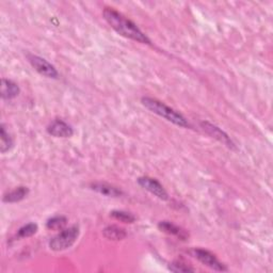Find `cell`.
I'll return each mask as SVG.
<instances>
[{"label":"cell","mask_w":273,"mask_h":273,"mask_svg":"<svg viewBox=\"0 0 273 273\" xmlns=\"http://www.w3.org/2000/svg\"><path fill=\"white\" fill-rule=\"evenodd\" d=\"M102 15L106 22L111 26V28L120 35L131 38V40L141 44H151L150 38L145 35V33L141 31V29L133 20L127 18L113 8H105Z\"/></svg>","instance_id":"cell-1"},{"label":"cell","mask_w":273,"mask_h":273,"mask_svg":"<svg viewBox=\"0 0 273 273\" xmlns=\"http://www.w3.org/2000/svg\"><path fill=\"white\" fill-rule=\"evenodd\" d=\"M141 102L148 110L161 116V118H163L167 122H170L176 126L183 127V128L190 127L189 122L187 121V119L183 114L177 112L173 108L166 106L164 102L156 98H153V97H142Z\"/></svg>","instance_id":"cell-2"},{"label":"cell","mask_w":273,"mask_h":273,"mask_svg":"<svg viewBox=\"0 0 273 273\" xmlns=\"http://www.w3.org/2000/svg\"><path fill=\"white\" fill-rule=\"evenodd\" d=\"M79 235L80 228L78 225H73L69 228H64L58 235L49 240V249L55 252L68 250L75 244Z\"/></svg>","instance_id":"cell-3"},{"label":"cell","mask_w":273,"mask_h":273,"mask_svg":"<svg viewBox=\"0 0 273 273\" xmlns=\"http://www.w3.org/2000/svg\"><path fill=\"white\" fill-rule=\"evenodd\" d=\"M190 253L194 258L198 259L201 264H203L204 266L208 268H211L212 270L219 271V272H223V271L228 270L226 265L221 263L218 259V257L211 251L204 250V249H193Z\"/></svg>","instance_id":"cell-4"},{"label":"cell","mask_w":273,"mask_h":273,"mask_svg":"<svg viewBox=\"0 0 273 273\" xmlns=\"http://www.w3.org/2000/svg\"><path fill=\"white\" fill-rule=\"evenodd\" d=\"M27 58L31 67L40 75L46 78H50V79H58L59 78V72L57 71V69L44 58L32 54L27 55Z\"/></svg>","instance_id":"cell-5"},{"label":"cell","mask_w":273,"mask_h":273,"mask_svg":"<svg viewBox=\"0 0 273 273\" xmlns=\"http://www.w3.org/2000/svg\"><path fill=\"white\" fill-rule=\"evenodd\" d=\"M201 127L203 128V131L207 135H209L211 137H213L214 139H216L220 143H222L223 145H225L229 150H233V151L236 150V144L230 139V137L224 131H222V129H221L220 127H218L217 125H215L211 122L204 121L201 123Z\"/></svg>","instance_id":"cell-6"},{"label":"cell","mask_w":273,"mask_h":273,"mask_svg":"<svg viewBox=\"0 0 273 273\" xmlns=\"http://www.w3.org/2000/svg\"><path fill=\"white\" fill-rule=\"evenodd\" d=\"M138 184L144 190L151 192L155 197H157L161 201H167L169 194L163 186L157 179L152 178L150 176H142L138 178Z\"/></svg>","instance_id":"cell-7"},{"label":"cell","mask_w":273,"mask_h":273,"mask_svg":"<svg viewBox=\"0 0 273 273\" xmlns=\"http://www.w3.org/2000/svg\"><path fill=\"white\" fill-rule=\"evenodd\" d=\"M47 133L55 138H71L74 135V129L63 120H55L47 127Z\"/></svg>","instance_id":"cell-8"},{"label":"cell","mask_w":273,"mask_h":273,"mask_svg":"<svg viewBox=\"0 0 273 273\" xmlns=\"http://www.w3.org/2000/svg\"><path fill=\"white\" fill-rule=\"evenodd\" d=\"M158 228L161 232L169 234V235L175 236L181 240H186L189 236L188 233L184 228L179 227L178 225L170 222V221H160L159 224H158Z\"/></svg>","instance_id":"cell-9"},{"label":"cell","mask_w":273,"mask_h":273,"mask_svg":"<svg viewBox=\"0 0 273 273\" xmlns=\"http://www.w3.org/2000/svg\"><path fill=\"white\" fill-rule=\"evenodd\" d=\"M90 188L102 194V196L110 198H119L123 194V192L118 187H114L107 183H93L90 185Z\"/></svg>","instance_id":"cell-10"},{"label":"cell","mask_w":273,"mask_h":273,"mask_svg":"<svg viewBox=\"0 0 273 273\" xmlns=\"http://www.w3.org/2000/svg\"><path fill=\"white\" fill-rule=\"evenodd\" d=\"M20 93V89L14 81L3 78L2 80V97L3 99L10 100L18 96Z\"/></svg>","instance_id":"cell-11"},{"label":"cell","mask_w":273,"mask_h":273,"mask_svg":"<svg viewBox=\"0 0 273 273\" xmlns=\"http://www.w3.org/2000/svg\"><path fill=\"white\" fill-rule=\"evenodd\" d=\"M28 194H29V189L27 187L20 186L15 188L14 190L6 193L3 198V201L4 203H17L23 201Z\"/></svg>","instance_id":"cell-12"},{"label":"cell","mask_w":273,"mask_h":273,"mask_svg":"<svg viewBox=\"0 0 273 273\" xmlns=\"http://www.w3.org/2000/svg\"><path fill=\"white\" fill-rule=\"evenodd\" d=\"M13 146H14V141H13V138L7 131L6 125L2 124V126H0V152H2V154H6L10 152Z\"/></svg>","instance_id":"cell-13"},{"label":"cell","mask_w":273,"mask_h":273,"mask_svg":"<svg viewBox=\"0 0 273 273\" xmlns=\"http://www.w3.org/2000/svg\"><path fill=\"white\" fill-rule=\"evenodd\" d=\"M102 234H103V236H105V238L109 240H115V241L123 240L127 236L126 230L116 225H109L105 227L102 230Z\"/></svg>","instance_id":"cell-14"},{"label":"cell","mask_w":273,"mask_h":273,"mask_svg":"<svg viewBox=\"0 0 273 273\" xmlns=\"http://www.w3.org/2000/svg\"><path fill=\"white\" fill-rule=\"evenodd\" d=\"M68 224V218L64 216H55L47 220L46 227L51 230H62Z\"/></svg>","instance_id":"cell-15"},{"label":"cell","mask_w":273,"mask_h":273,"mask_svg":"<svg viewBox=\"0 0 273 273\" xmlns=\"http://www.w3.org/2000/svg\"><path fill=\"white\" fill-rule=\"evenodd\" d=\"M110 216L115 219L120 221V222L123 223H129L132 224L136 221V216L133 215L132 213H128V212H124V211H113L110 213Z\"/></svg>","instance_id":"cell-16"},{"label":"cell","mask_w":273,"mask_h":273,"mask_svg":"<svg viewBox=\"0 0 273 273\" xmlns=\"http://www.w3.org/2000/svg\"><path fill=\"white\" fill-rule=\"evenodd\" d=\"M38 230V226L36 223H28L24 226H22L18 232H17V237L18 238H28L33 235H35L36 232Z\"/></svg>","instance_id":"cell-17"},{"label":"cell","mask_w":273,"mask_h":273,"mask_svg":"<svg viewBox=\"0 0 273 273\" xmlns=\"http://www.w3.org/2000/svg\"><path fill=\"white\" fill-rule=\"evenodd\" d=\"M169 269H170L172 272H194L196 271V269L180 261L173 262L170 266H169Z\"/></svg>","instance_id":"cell-18"}]
</instances>
